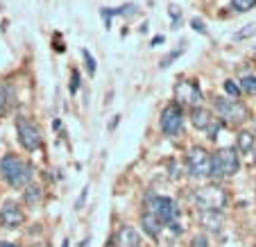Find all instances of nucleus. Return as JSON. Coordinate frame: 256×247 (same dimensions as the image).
Segmentation results:
<instances>
[{"label":"nucleus","instance_id":"obj_1","mask_svg":"<svg viewBox=\"0 0 256 247\" xmlns=\"http://www.w3.org/2000/svg\"><path fill=\"white\" fill-rule=\"evenodd\" d=\"M0 174H2V180L12 188H23V186H28L32 182L34 168H32V164L20 159L18 154H5L0 159Z\"/></svg>","mask_w":256,"mask_h":247},{"label":"nucleus","instance_id":"obj_2","mask_svg":"<svg viewBox=\"0 0 256 247\" xmlns=\"http://www.w3.org/2000/svg\"><path fill=\"white\" fill-rule=\"evenodd\" d=\"M195 204H198L200 211H220L222 214V208H227V204H229V195L222 186L208 184V186L198 188Z\"/></svg>","mask_w":256,"mask_h":247},{"label":"nucleus","instance_id":"obj_3","mask_svg":"<svg viewBox=\"0 0 256 247\" xmlns=\"http://www.w3.org/2000/svg\"><path fill=\"white\" fill-rule=\"evenodd\" d=\"M240 168V161H238V154L234 148H222L218 150L216 154H211V177H234Z\"/></svg>","mask_w":256,"mask_h":247},{"label":"nucleus","instance_id":"obj_4","mask_svg":"<svg viewBox=\"0 0 256 247\" xmlns=\"http://www.w3.org/2000/svg\"><path fill=\"white\" fill-rule=\"evenodd\" d=\"M186 166H188V174L195 180H204L211 177V154L206 148L202 146H193L186 154Z\"/></svg>","mask_w":256,"mask_h":247},{"label":"nucleus","instance_id":"obj_5","mask_svg":"<svg viewBox=\"0 0 256 247\" xmlns=\"http://www.w3.org/2000/svg\"><path fill=\"white\" fill-rule=\"evenodd\" d=\"M148 211L152 216H156L159 220L168 222H177L179 218V206L174 200L166 198V195H148Z\"/></svg>","mask_w":256,"mask_h":247},{"label":"nucleus","instance_id":"obj_6","mask_svg":"<svg viewBox=\"0 0 256 247\" xmlns=\"http://www.w3.org/2000/svg\"><path fill=\"white\" fill-rule=\"evenodd\" d=\"M16 134H18V143L28 152L39 150L41 143H44V134H41L39 125H34L28 118H18L16 120Z\"/></svg>","mask_w":256,"mask_h":247},{"label":"nucleus","instance_id":"obj_7","mask_svg":"<svg viewBox=\"0 0 256 247\" xmlns=\"http://www.w3.org/2000/svg\"><path fill=\"white\" fill-rule=\"evenodd\" d=\"M213 109L220 114V118L232 122H242L247 116V107L240 104L238 100H232V98H213Z\"/></svg>","mask_w":256,"mask_h":247},{"label":"nucleus","instance_id":"obj_8","mask_svg":"<svg viewBox=\"0 0 256 247\" xmlns=\"http://www.w3.org/2000/svg\"><path fill=\"white\" fill-rule=\"evenodd\" d=\"M159 125L166 136L182 134V130H184V114H182V107H179V104H168V107L161 112Z\"/></svg>","mask_w":256,"mask_h":247},{"label":"nucleus","instance_id":"obj_9","mask_svg":"<svg viewBox=\"0 0 256 247\" xmlns=\"http://www.w3.org/2000/svg\"><path fill=\"white\" fill-rule=\"evenodd\" d=\"M174 100L177 104H184V107H200V102H202V91L195 82L190 80H184V82H179L174 86Z\"/></svg>","mask_w":256,"mask_h":247},{"label":"nucleus","instance_id":"obj_10","mask_svg":"<svg viewBox=\"0 0 256 247\" xmlns=\"http://www.w3.org/2000/svg\"><path fill=\"white\" fill-rule=\"evenodd\" d=\"M25 222V211L16 200H7L2 206H0V224L5 229H16Z\"/></svg>","mask_w":256,"mask_h":247},{"label":"nucleus","instance_id":"obj_11","mask_svg":"<svg viewBox=\"0 0 256 247\" xmlns=\"http://www.w3.org/2000/svg\"><path fill=\"white\" fill-rule=\"evenodd\" d=\"M190 122H193L195 130H206V132H211V138H216V134H218V122H216V118H213V114L208 112V109H204V107L190 109Z\"/></svg>","mask_w":256,"mask_h":247},{"label":"nucleus","instance_id":"obj_12","mask_svg":"<svg viewBox=\"0 0 256 247\" xmlns=\"http://www.w3.org/2000/svg\"><path fill=\"white\" fill-rule=\"evenodd\" d=\"M140 229H143L145 236H150L152 240H154V238H159L161 234H164L166 222L164 220H159L156 216H152L150 211H145V214L140 216Z\"/></svg>","mask_w":256,"mask_h":247},{"label":"nucleus","instance_id":"obj_13","mask_svg":"<svg viewBox=\"0 0 256 247\" xmlns=\"http://www.w3.org/2000/svg\"><path fill=\"white\" fill-rule=\"evenodd\" d=\"M116 242H118V247H140V234L134 227L125 224V227L118 229Z\"/></svg>","mask_w":256,"mask_h":247},{"label":"nucleus","instance_id":"obj_14","mask_svg":"<svg viewBox=\"0 0 256 247\" xmlns=\"http://www.w3.org/2000/svg\"><path fill=\"white\" fill-rule=\"evenodd\" d=\"M200 224L204 229L218 232V229L222 227V214L220 211H200Z\"/></svg>","mask_w":256,"mask_h":247},{"label":"nucleus","instance_id":"obj_15","mask_svg":"<svg viewBox=\"0 0 256 247\" xmlns=\"http://www.w3.org/2000/svg\"><path fill=\"white\" fill-rule=\"evenodd\" d=\"M12 100H14V93L12 86L7 82H0V116H5L12 107Z\"/></svg>","mask_w":256,"mask_h":247},{"label":"nucleus","instance_id":"obj_16","mask_svg":"<svg viewBox=\"0 0 256 247\" xmlns=\"http://www.w3.org/2000/svg\"><path fill=\"white\" fill-rule=\"evenodd\" d=\"M254 143H256V136L252 134V132H240V134H238V138H236V148L240 152H252L254 150Z\"/></svg>","mask_w":256,"mask_h":247},{"label":"nucleus","instance_id":"obj_17","mask_svg":"<svg viewBox=\"0 0 256 247\" xmlns=\"http://www.w3.org/2000/svg\"><path fill=\"white\" fill-rule=\"evenodd\" d=\"M41 186H34V184H28V190L23 193V200L28 206H36V204L41 202Z\"/></svg>","mask_w":256,"mask_h":247},{"label":"nucleus","instance_id":"obj_18","mask_svg":"<svg viewBox=\"0 0 256 247\" xmlns=\"http://www.w3.org/2000/svg\"><path fill=\"white\" fill-rule=\"evenodd\" d=\"M240 93L254 96L256 93V75H245V78L240 80Z\"/></svg>","mask_w":256,"mask_h":247},{"label":"nucleus","instance_id":"obj_19","mask_svg":"<svg viewBox=\"0 0 256 247\" xmlns=\"http://www.w3.org/2000/svg\"><path fill=\"white\" fill-rule=\"evenodd\" d=\"M256 34V23H250L245 28H240L236 34H234V41H245V39H252Z\"/></svg>","mask_w":256,"mask_h":247},{"label":"nucleus","instance_id":"obj_20","mask_svg":"<svg viewBox=\"0 0 256 247\" xmlns=\"http://www.w3.org/2000/svg\"><path fill=\"white\" fill-rule=\"evenodd\" d=\"M184 50H186V48H184V44H179V48H177V50H172V52H168L164 59H161V68H168L172 62H177V59L182 57V54H184Z\"/></svg>","mask_w":256,"mask_h":247},{"label":"nucleus","instance_id":"obj_21","mask_svg":"<svg viewBox=\"0 0 256 247\" xmlns=\"http://www.w3.org/2000/svg\"><path fill=\"white\" fill-rule=\"evenodd\" d=\"M256 7V0H232V10L234 12H250Z\"/></svg>","mask_w":256,"mask_h":247},{"label":"nucleus","instance_id":"obj_22","mask_svg":"<svg viewBox=\"0 0 256 247\" xmlns=\"http://www.w3.org/2000/svg\"><path fill=\"white\" fill-rule=\"evenodd\" d=\"M222 88H224V93H227L232 100H236V98H240V86H238L234 80H227V82L222 84Z\"/></svg>","mask_w":256,"mask_h":247},{"label":"nucleus","instance_id":"obj_23","mask_svg":"<svg viewBox=\"0 0 256 247\" xmlns=\"http://www.w3.org/2000/svg\"><path fill=\"white\" fill-rule=\"evenodd\" d=\"M82 57H84V62H86L88 75H96V59H93V54L88 52V50H82Z\"/></svg>","mask_w":256,"mask_h":247},{"label":"nucleus","instance_id":"obj_24","mask_svg":"<svg viewBox=\"0 0 256 247\" xmlns=\"http://www.w3.org/2000/svg\"><path fill=\"white\" fill-rule=\"evenodd\" d=\"M168 14H170V20H172L174 28H179V23H182V12H179V7L177 5H170Z\"/></svg>","mask_w":256,"mask_h":247},{"label":"nucleus","instance_id":"obj_25","mask_svg":"<svg viewBox=\"0 0 256 247\" xmlns=\"http://www.w3.org/2000/svg\"><path fill=\"white\" fill-rule=\"evenodd\" d=\"M70 93L72 96H75V93H78V88H80V70H72L70 73Z\"/></svg>","mask_w":256,"mask_h":247},{"label":"nucleus","instance_id":"obj_26","mask_svg":"<svg viewBox=\"0 0 256 247\" xmlns=\"http://www.w3.org/2000/svg\"><path fill=\"white\" fill-rule=\"evenodd\" d=\"M190 247H208V238L204 236V234H200V236H195L193 240H190Z\"/></svg>","mask_w":256,"mask_h":247},{"label":"nucleus","instance_id":"obj_27","mask_svg":"<svg viewBox=\"0 0 256 247\" xmlns=\"http://www.w3.org/2000/svg\"><path fill=\"white\" fill-rule=\"evenodd\" d=\"M190 25H193V30L195 32H200V34H206V30H204V23L200 18H193L190 20Z\"/></svg>","mask_w":256,"mask_h":247},{"label":"nucleus","instance_id":"obj_28","mask_svg":"<svg viewBox=\"0 0 256 247\" xmlns=\"http://www.w3.org/2000/svg\"><path fill=\"white\" fill-rule=\"evenodd\" d=\"M86 193H88V188H84V190H82V195H80V200H78V204H75V208H82V206H84V200H86Z\"/></svg>","mask_w":256,"mask_h":247},{"label":"nucleus","instance_id":"obj_29","mask_svg":"<svg viewBox=\"0 0 256 247\" xmlns=\"http://www.w3.org/2000/svg\"><path fill=\"white\" fill-rule=\"evenodd\" d=\"M118 122H120V116H114V120H112V125H109V130H116V125H118Z\"/></svg>","mask_w":256,"mask_h":247},{"label":"nucleus","instance_id":"obj_30","mask_svg":"<svg viewBox=\"0 0 256 247\" xmlns=\"http://www.w3.org/2000/svg\"><path fill=\"white\" fill-rule=\"evenodd\" d=\"M0 247H16V245H12V242H0Z\"/></svg>","mask_w":256,"mask_h":247},{"label":"nucleus","instance_id":"obj_31","mask_svg":"<svg viewBox=\"0 0 256 247\" xmlns=\"http://www.w3.org/2000/svg\"><path fill=\"white\" fill-rule=\"evenodd\" d=\"M68 245H70V242H68V240H64V242H62V247H68Z\"/></svg>","mask_w":256,"mask_h":247},{"label":"nucleus","instance_id":"obj_32","mask_svg":"<svg viewBox=\"0 0 256 247\" xmlns=\"http://www.w3.org/2000/svg\"><path fill=\"white\" fill-rule=\"evenodd\" d=\"M254 48H256V46H254Z\"/></svg>","mask_w":256,"mask_h":247}]
</instances>
